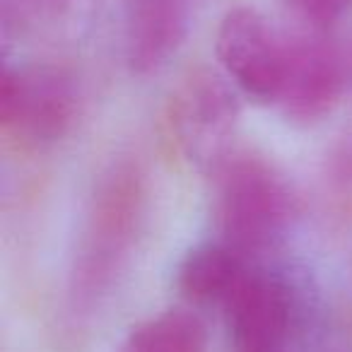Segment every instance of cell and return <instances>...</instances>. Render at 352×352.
Listing matches in <instances>:
<instances>
[{
  "instance_id": "1",
  "label": "cell",
  "mask_w": 352,
  "mask_h": 352,
  "mask_svg": "<svg viewBox=\"0 0 352 352\" xmlns=\"http://www.w3.org/2000/svg\"><path fill=\"white\" fill-rule=\"evenodd\" d=\"M212 179L220 241L244 256L273 249L294 217L292 188L278 166L263 155L234 150Z\"/></svg>"
},
{
  "instance_id": "2",
  "label": "cell",
  "mask_w": 352,
  "mask_h": 352,
  "mask_svg": "<svg viewBox=\"0 0 352 352\" xmlns=\"http://www.w3.org/2000/svg\"><path fill=\"white\" fill-rule=\"evenodd\" d=\"M145 182L133 162H116L99 176L89 198L73 268V292L89 302L113 283L145 220Z\"/></svg>"
},
{
  "instance_id": "3",
  "label": "cell",
  "mask_w": 352,
  "mask_h": 352,
  "mask_svg": "<svg viewBox=\"0 0 352 352\" xmlns=\"http://www.w3.org/2000/svg\"><path fill=\"white\" fill-rule=\"evenodd\" d=\"M239 99L220 73L196 68L176 85L166 107V128L179 155L196 169L215 174L236 150Z\"/></svg>"
},
{
  "instance_id": "4",
  "label": "cell",
  "mask_w": 352,
  "mask_h": 352,
  "mask_svg": "<svg viewBox=\"0 0 352 352\" xmlns=\"http://www.w3.org/2000/svg\"><path fill=\"white\" fill-rule=\"evenodd\" d=\"M78 116V82L54 63L6 65L0 80V123L25 145H54Z\"/></svg>"
},
{
  "instance_id": "5",
  "label": "cell",
  "mask_w": 352,
  "mask_h": 352,
  "mask_svg": "<svg viewBox=\"0 0 352 352\" xmlns=\"http://www.w3.org/2000/svg\"><path fill=\"white\" fill-rule=\"evenodd\" d=\"M220 68L241 94L275 104L283 85L285 39L254 8H234L220 20L215 39Z\"/></svg>"
},
{
  "instance_id": "6",
  "label": "cell",
  "mask_w": 352,
  "mask_h": 352,
  "mask_svg": "<svg viewBox=\"0 0 352 352\" xmlns=\"http://www.w3.org/2000/svg\"><path fill=\"white\" fill-rule=\"evenodd\" d=\"M347 87V63L323 32L285 39L278 107L294 123H316L336 111Z\"/></svg>"
},
{
  "instance_id": "7",
  "label": "cell",
  "mask_w": 352,
  "mask_h": 352,
  "mask_svg": "<svg viewBox=\"0 0 352 352\" xmlns=\"http://www.w3.org/2000/svg\"><path fill=\"white\" fill-rule=\"evenodd\" d=\"M222 309L234 352H285L294 302L278 275L251 268Z\"/></svg>"
},
{
  "instance_id": "8",
  "label": "cell",
  "mask_w": 352,
  "mask_h": 352,
  "mask_svg": "<svg viewBox=\"0 0 352 352\" xmlns=\"http://www.w3.org/2000/svg\"><path fill=\"white\" fill-rule=\"evenodd\" d=\"M191 20V0H126L123 49L135 75H150L179 51Z\"/></svg>"
},
{
  "instance_id": "9",
  "label": "cell",
  "mask_w": 352,
  "mask_h": 352,
  "mask_svg": "<svg viewBox=\"0 0 352 352\" xmlns=\"http://www.w3.org/2000/svg\"><path fill=\"white\" fill-rule=\"evenodd\" d=\"M251 270L244 254L225 241L191 249L176 268V289L193 307H225L244 275Z\"/></svg>"
},
{
  "instance_id": "10",
  "label": "cell",
  "mask_w": 352,
  "mask_h": 352,
  "mask_svg": "<svg viewBox=\"0 0 352 352\" xmlns=\"http://www.w3.org/2000/svg\"><path fill=\"white\" fill-rule=\"evenodd\" d=\"M206 323L188 309H166L133 326L118 352H206Z\"/></svg>"
},
{
  "instance_id": "11",
  "label": "cell",
  "mask_w": 352,
  "mask_h": 352,
  "mask_svg": "<svg viewBox=\"0 0 352 352\" xmlns=\"http://www.w3.org/2000/svg\"><path fill=\"white\" fill-rule=\"evenodd\" d=\"M309 32H328L347 10L350 0H285Z\"/></svg>"
}]
</instances>
